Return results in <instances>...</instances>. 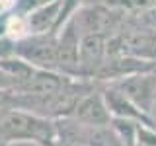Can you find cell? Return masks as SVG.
Wrapping results in <instances>:
<instances>
[{
    "instance_id": "cell-1",
    "label": "cell",
    "mask_w": 156,
    "mask_h": 146,
    "mask_svg": "<svg viewBox=\"0 0 156 146\" xmlns=\"http://www.w3.org/2000/svg\"><path fill=\"white\" fill-rule=\"evenodd\" d=\"M57 125L53 119L39 117L26 109L8 107L0 115V142H14V140H27L39 146L57 142Z\"/></svg>"
},
{
    "instance_id": "cell-2",
    "label": "cell",
    "mask_w": 156,
    "mask_h": 146,
    "mask_svg": "<svg viewBox=\"0 0 156 146\" xmlns=\"http://www.w3.org/2000/svg\"><path fill=\"white\" fill-rule=\"evenodd\" d=\"M14 55L41 70H57V33L27 35L14 43Z\"/></svg>"
},
{
    "instance_id": "cell-3",
    "label": "cell",
    "mask_w": 156,
    "mask_h": 146,
    "mask_svg": "<svg viewBox=\"0 0 156 146\" xmlns=\"http://www.w3.org/2000/svg\"><path fill=\"white\" fill-rule=\"evenodd\" d=\"M109 43L104 33H82L78 45V78L82 80H96L100 68L104 66Z\"/></svg>"
},
{
    "instance_id": "cell-4",
    "label": "cell",
    "mask_w": 156,
    "mask_h": 146,
    "mask_svg": "<svg viewBox=\"0 0 156 146\" xmlns=\"http://www.w3.org/2000/svg\"><path fill=\"white\" fill-rule=\"evenodd\" d=\"M109 84L115 86L119 92H123L131 101H135L146 113L152 111V105L156 101V68L135 72V74L109 82Z\"/></svg>"
},
{
    "instance_id": "cell-5",
    "label": "cell",
    "mask_w": 156,
    "mask_h": 146,
    "mask_svg": "<svg viewBox=\"0 0 156 146\" xmlns=\"http://www.w3.org/2000/svg\"><path fill=\"white\" fill-rule=\"evenodd\" d=\"M78 45L80 31L74 19L68 18L57 31V70L70 78H78Z\"/></svg>"
},
{
    "instance_id": "cell-6",
    "label": "cell",
    "mask_w": 156,
    "mask_h": 146,
    "mask_svg": "<svg viewBox=\"0 0 156 146\" xmlns=\"http://www.w3.org/2000/svg\"><path fill=\"white\" fill-rule=\"evenodd\" d=\"M74 78L62 74L58 70H41L37 68L31 76L23 82L22 86H18L16 90H12V94L16 96H29V97H43L61 92L62 88H66Z\"/></svg>"
},
{
    "instance_id": "cell-7",
    "label": "cell",
    "mask_w": 156,
    "mask_h": 146,
    "mask_svg": "<svg viewBox=\"0 0 156 146\" xmlns=\"http://www.w3.org/2000/svg\"><path fill=\"white\" fill-rule=\"evenodd\" d=\"M101 94H104L105 105L109 109L111 117L115 119H129V121H136V123H143L148 127L156 129V119H152V115L146 113L144 109H140L135 101H131L123 92H119L115 86L105 84L101 88Z\"/></svg>"
},
{
    "instance_id": "cell-8",
    "label": "cell",
    "mask_w": 156,
    "mask_h": 146,
    "mask_svg": "<svg viewBox=\"0 0 156 146\" xmlns=\"http://www.w3.org/2000/svg\"><path fill=\"white\" fill-rule=\"evenodd\" d=\"M101 88H104V84L100 82L94 90L88 92V94L78 101V105L74 107V111H72V115H70L72 119L80 121V123H84V125H96V127H107L111 123L113 117H111L109 109H107V105H105Z\"/></svg>"
},
{
    "instance_id": "cell-9",
    "label": "cell",
    "mask_w": 156,
    "mask_h": 146,
    "mask_svg": "<svg viewBox=\"0 0 156 146\" xmlns=\"http://www.w3.org/2000/svg\"><path fill=\"white\" fill-rule=\"evenodd\" d=\"M61 10H62V0H53V2L45 4V6L26 14L27 26H29V35L57 33L58 23H61Z\"/></svg>"
},
{
    "instance_id": "cell-10",
    "label": "cell",
    "mask_w": 156,
    "mask_h": 146,
    "mask_svg": "<svg viewBox=\"0 0 156 146\" xmlns=\"http://www.w3.org/2000/svg\"><path fill=\"white\" fill-rule=\"evenodd\" d=\"M49 2H53V0H16L12 12L23 14V16H26V14L33 12V10H37V8H41V6H45V4H49Z\"/></svg>"
},
{
    "instance_id": "cell-11",
    "label": "cell",
    "mask_w": 156,
    "mask_h": 146,
    "mask_svg": "<svg viewBox=\"0 0 156 146\" xmlns=\"http://www.w3.org/2000/svg\"><path fill=\"white\" fill-rule=\"evenodd\" d=\"M0 90H6V92H12V82L10 78L4 74V70L0 68Z\"/></svg>"
}]
</instances>
